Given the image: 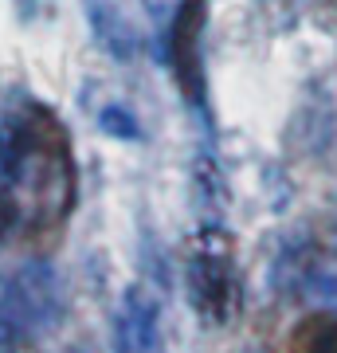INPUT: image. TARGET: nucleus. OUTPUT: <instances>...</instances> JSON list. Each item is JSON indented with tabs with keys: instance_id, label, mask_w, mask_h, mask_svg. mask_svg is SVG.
Listing matches in <instances>:
<instances>
[{
	"instance_id": "obj_9",
	"label": "nucleus",
	"mask_w": 337,
	"mask_h": 353,
	"mask_svg": "<svg viewBox=\"0 0 337 353\" xmlns=\"http://www.w3.org/2000/svg\"><path fill=\"white\" fill-rule=\"evenodd\" d=\"M239 353H263V350H239Z\"/></svg>"
},
{
	"instance_id": "obj_2",
	"label": "nucleus",
	"mask_w": 337,
	"mask_h": 353,
	"mask_svg": "<svg viewBox=\"0 0 337 353\" xmlns=\"http://www.w3.org/2000/svg\"><path fill=\"white\" fill-rule=\"evenodd\" d=\"M188 299L204 322H227L236 306V271L224 236L208 228L188 255Z\"/></svg>"
},
{
	"instance_id": "obj_8",
	"label": "nucleus",
	"mask_w": 337,
	"mask_h": 353,
	"mask_svg": "<svg viewBox=\"0 0 337 353\" xmlns=\"http://www.w3.org/2000/svg\"><path fill=\"white\" fill-rule=\"evenodd\" d=\"M102 130H106V134H114V138H125V141L141 138L138 122H134L125 110H106V114H102Z\"/></svg>"
},
{
	"instance_id": "obj_7",
	"label": "nucleus",
	"mask_w": 337,
	"mask_h": 353,
	"mask_svg": "<svg viewBox=\"0 0 337 353\" xmlns=\"http://www.w3.org/2000/svg\"><path fill=\"white\" fill-rule=\"evenodd\" d=\"M16 220H20V196H16V192L8 189V181L0 176V243L12 236Z\"/></svg>"
},
{
	"instance_id": "obj_3",
	"label": "nucleus",
	"mask_w": 337,
	"mask_h": 353,
	"mask_svg": "<svg viewBox=\"0 0 337 353\" xmlns=\"http://www.w3.org/2000/svg\"><path fill=\"white\" fill-rule=\"evenodd\" d=\"M114 353H165L161 306L145 287H125L114 314Z\"/></svg>"
},
{
	"instance_id": "obj_5",
	"label": "nucleus",
	"mask_w": 337,
	"mask_h": 353,
	"mask_svg": "<svg viewBox=\"0 0 337 353\" xmlns=\"http://www.w3.org/2000/svg\"><path fill=\"white\" fill-rule=\"evenodd\" d=\"M200 20H204V8L200 0H188V8L181 12L176 20V71H181V83L185 75H192V102H200V55H196V32H200Z\"/></svg>"
},
{
	"instance_id": "obj_4",
	"label": "nucleus",
	"mask_w": 337,
	"mask_h": 353,
	"mask_svg": "<svg viewBox=\"0 0 337 353\" xmlns=\"http://www.w3.org/2000/svg\"><path fill=\"white\" fill-rule=\"evenodd\" d=\"M290 287L318 310H337V259L334 255H298Z\"/></svg>"
},
{
	"instance_id": "obj_1",
	"label": "nucleus",
	"mask_w": 337,
	"mask_h": 353,
	"mask_svg": "<svg viewBox=\"0 0 337 353\" xmlns=\"http://www.w3.org/2000/svg\"><path fill=\"white\" fill-rule=\"evenodd\" d=\"M63 314V275L51 259H24L0 283V341L48 334Z\"/></svg>"
},
{
	"instance_id": "obj_6",
	"label": "nucleus",
	"mask_w": 337,
	"mask_h": 353,
	"mask_svg": "<svg viewBox=\"0 0 337 353\" xmlns=\"http://www.w3.org/2000/svg\"><path fill=\"white\" fill-rule=\"evenodd\" d=\"M302 353H337V318H322V322H314L310 334H306Z\"/></svg>"
}]
</instances>
